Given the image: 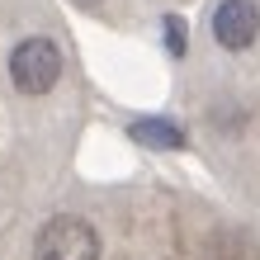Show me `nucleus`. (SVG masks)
Wrapping results in <instances>:
<instances>
[{
    "label": "nucleus",
    "instance_id": "f257e3e1",
    "mask_svg": "<svg viewBox=\"0 0 260 260\" xmlns=\"http://www.w3.org/2000/svg\"><path fill=\"white\" fill-rule=\"evenodd\" d=\"M34 260H100V232L85 218H62L43 222L34 237Z\"/></svg>",
    "mask_w": 260,
    "mask_h": 260
},
{
    "label": "nucleus",
    "instance_id": "f03ea898",
    "mask_svg": "<svg viewBox=\"0 0 260 260\" xmlns=\"http://www.w3.org/2000/svg\"><path fill=\"white\" fill-rule=\"evenodd\" d=\"M10 81H14V90H24V95H48V90L62 81V52H57V43L24 38L19 48L10 52Z\"/></svg>",
    "mask_w": 260,
    "mask_h": 260
},
{
    "label": "nucleus",
    "instance_id": "7ed1b4c3",
    "mask_svg": "<svg viewBox=\"0 0 260 260\" xmlns=\"http://www.w3.org/2000/svg\"><path fill=\"white\" fill-rule=\"evenodd\" d=\"M260 34V5L255 0H222L213 10V38L227 52H246Z\"/></svg>",
    "mask_w": 260,
    "mask_h": 260
},
{
    "label": "nucleus",
    "instance_id": "20e7f679",
    "mask_svg": "<svg viewBox=\"0 0 260 260\" xmlns=\"http://www.w3.org/2000/svg\"><path fill=\"white\" fill-rule=\"evenodd\" d=\"M128 137L137 147H151V151H180L185 147V128L171 123V118H137L128 128Z\"/></svg>",
    "mask_w": 260,
    "mask_h": 260
},
{
    "label": "nucleus",
    "instance_id": "39448f33",
    "mask_svg": "<svg viewBox=\"0 0 260 260\" xmlns=\"http://www.w3.org/2000/svg\"><path fill=\"white\" fill-rule=\"evenodd\" d=\"M166 43H171L175 57L185 52V19H180V14H166Z\"/></svg>",
    "mask_w": 260,
    "mask_h": 260
}]
</instances>
